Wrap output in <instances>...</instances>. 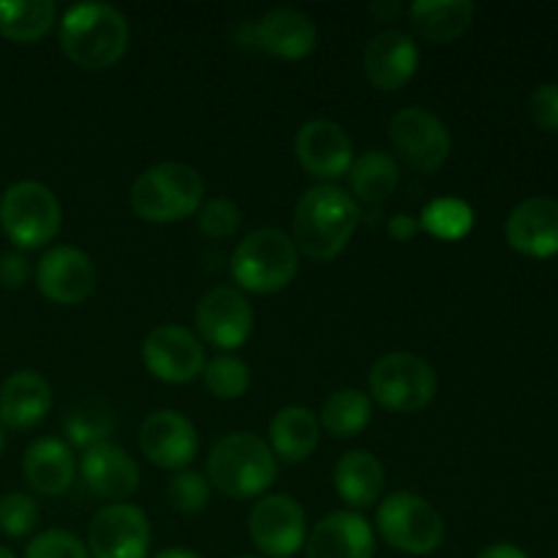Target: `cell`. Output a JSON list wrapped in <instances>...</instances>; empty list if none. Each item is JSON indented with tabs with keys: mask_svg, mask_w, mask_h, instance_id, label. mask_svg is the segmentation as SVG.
Returning a JSON list of instances; mask_svg holds the SVG:
<instances>
[{
	"mask_svg": "<svg viewBox=\"0 0 558 558\" xmlns=\"http://www.w3.org/2000/svg\"><path fill=\"white\" fill-rule=\"evenodd\" d=\"M360 227V205L338 185H314L300 196L292 218V243L316 262L341 254Z\"/></svg>",
	"mask_w": 558,
	"mask_h": 558,
	"instance_id": "6da1fadb",
	"label": "cell"
},
{
	"mask_svg": "<svg viewBox=\"0 0 558 558\" xmlns=\"http://www.w3.org/2000/svg\"><path fill=\"white\" fill-rule=\"evenodd\" d=\"M129 22L109 3L71 5L60 20V47L65 58L87 71L118 63L129 49Z\"/></svg>",
	"mask_w": 558,
	"mask_h": 558,
	"instance_id": "7a4b0ae2",
	"label": "cell"
},
{
	"mask_svg": "<svg viewBox=\"0 0 558 558\" xmlns=\"http://www.w3.org/2000/svg\"><path fill=\"white\" fill-rule=\"evenodd\" d=\"M276 474L270 445L248 430L218 439L207 458V483L229 499H256L276 483Z\"/></svg>",
	"mask_w": 558,
	"mask_h": 558,
	"instance_id": "3957f363",
	"label": "cell"
},
{
	"mask_svg": "<svg viewBox=\"0 0 558 558\" xmlns=\"http://www.w3.org/2000/svg\"><path fill=\"white\" fill-rule=\"evenodd\" d=\"M205 183L189 163L167 161L145 169L131 185V207L142 221H183L202 207Z\"/></svg>",
	"mask_w": 558,
	"mask_h": 558,
	"instance_id": "277c9868",
	"label": "cell"
},
{
	"mask_svg": "<svg viewBox=\"0 0 558 558\" xmlns=\"http://www.w3.org/2000/svg\"><path fill=\"white\" fill-rule=\"evenodd\" d=\"M232 278L240 289L254 294H276L294 281L300 251L281 229H256L240 240L232 254Z\"/></svg>",
	"mask_w": 558,
	"mask_h": 558,
	"instance_id": "5b68a950",
	"label": "cell"
},
{
	"mask_svg": "<svg viewBox=\"0 0 558 558\" xmlns=\"http://www.w3.org/2000/svg\"><path fill=\"white\" fill-rule=\"evenodd\" d=\"M63 223L60 202L47 185L20 180L0 196V227L20 251L41 248L52 243Z\"/></svg>",
	"mask_w": 558,
	"mask_h": 558,
	"instance_id": "8992f818",
	"label": "cell"
},
{
	"mask_svg": "<svg viewBox=\"0 0 558 558\" xmlns=\"http://www.w3.org/2000/svg\"><path fill=\"white\" fill-rule=\"evenodd\" d=\"M376 532L390 548L412 556H428L445 539V521L423 496L398 490L376 510Z\"/></svg>",
	"mask_w": 558,
	"mask_h": 558,
	"instance_id": "52a82bcc",
	"label": "cell"
},
{
	"mask_svg": "<svg viewBox=\"0 0 558 558\" xmlns=\"http://www.w3.org/2000/svg\"><path fill=\"white\" fill-rule=\"evenodd\" d=\"M368 387L381 409L396 414L423 412L436 398V371L423 357L409 352H390L371 368Z\"/></svg>",
	"mask_w": 558,
	"mask_h": 558,
	"instance_id": "ba28073f",
	"label": "cell"
},
{
	"mask_svg": "<svg viewBox=\"0 0 558 558\" xmlns=\"http://www.w3.org/2000/svg\"><path fill=\"white\" fill-rule=\"evenodd\" d=\"M248 534L259 554L292 558L300 548H305V537H308L305 510L289 494L262 496L251 510Z\"/></svg>",
	"mask_w": 558,
	"mask_h": 558,
	"instance_id": "9c48e42d",
	"label": "cell"
},
{
	"mask_svg": "<svg viewBox=\"0 0 558 558\" xmlns=\"http://www.w3.org/2000/svg\"><path fill=\"white\" fill-rule=\"evenodd\" d=\"M390 142L398 156L417 172H436L452 150L447 125L423 107H407L392 114Z\"/></svg>",
	"mask_w": 558,
	"mask_h": 558,
	"instance_id": "30bf717a",
	"label": "cell"
},
{
	"mask_svg": "<svg viewBox=\"0 0 558 558\" xmlns=\"http://www.w3.org/2000/svg\"><path fill=\"white\" fill-rule=\"evenodd\" d=\"M150 548V523L140 507L107 505L87 529L90 558H145Z\"/></svg>",
	"mask_w": 558,
	"mask_h": 558,
	"instance_id": "8fae6325",
	"label": "cell"
},
{
	"mask_svg": "<svg viewBox=\"0 0 558 558\" xmlns=\"http://www.w3.org/2000/svg\"><path fill=\"white\" fill-rule=\"evenodd\" d=\"M142 363L156 379L185 385L205 371V349L183 325H158L142 343Z\"/></svg>",
	"mask_w": 558,
	"mask_h": 558,
	"instance_id": "7c38bea8",
	"label": "cell"
},
{
	"mask_svg": "<svg viewBox=\"0 0 558 558\" xmlns=\"http://www.w3.org/2000/svg\"><path fill=\"white\" fill-rule=\"evenodd\" d=\"M196 330L216 349H240L254 332V308L234 287H213L196 305Z\"/></svg>",
	"mask_w": 558,
	"mask_h": 558,
	"instance_id": "4fadbf2b",
	"label": "cell"
},
{
	"mask_svg": "<svg viewBox=\"0 0 558 558\" xmlns=\"http://www.w3.org/2000/svg\"><path fill=\"white\" fill-rule=\"evenodd\" d=\"M140 450L158 469L183 472L199 452V436L189 417L174 409H161L142 423Z\"/></svg>",
	"mask_w": 558,
	"mask_h": 558,
	"instance_id": "5bb4252c",
	"label": "cell"
},
{
	"mask_svg": "<svg viewBox=\"0 0 558 558\" xmlns=\"http://www.w3.org/2000/svg\"><path fill=\"white\" fill-rule=\"evenodd\" d=\"M294 156L311 178L336 180L352 167L354 147L347 131L332 120H308L294 136Z\"/></svg>",
	"mask_w": 558,
	"mask_h": 558,
	"instance_id": "9a60e30c",
	"label": "cell"
},
{
	"mask_svg": "<svg viewBox=\"0 0 558 558\" xmlns=\"http://www.w3.org/2000/svg\"><path fill=\"white\" fill-rule=\"evenodd\" d=\"M38 292L58 305H76L96 289V267L90 256L71 245L47 251L36 267Z\"/></svg>",
	"mask_w": 558,
	"mask_h": 558,
	"instance_id": "2e32d148",
	"label": "cell"
},
{
	"mask_svg": "<svg viewBox=\"0 0 558 558\" xmlns=\"http://www.w3.org/2000/svg\"><path fill=\"white\" fill-rule=\"evenodd\" d=\"M376 534L360 512L336 510L305 537V558H374Z\"/></svg>",
	"mask_w": 558,
	"mask_h": 558,
	"instance_id": "e0dca14e",
	"label": "cell"
},
{
	"mask_svg": "<svg viewBox=\"0 0 558 558\" xmlns=\"http://www.w3.org/2000/svg\"><path fill=\"white\" fill-rule=\"evenodd\" d=\"M512 251L532 259L558 254V202L550 196H532L510 213L505 223Z\"/></svg>",
	"mask_w": 558,
	"mask_h": 558,
	"instance_id": "ac0fdd59",
	"label": "cell"
},
{
	"mask_svg": "<svg viewBox=\"0 0 558 558\" xmlns=\"http://www.w3.org/2000/svg\"><path fill=\"white\" fill-rule=\"evenodd\" d=\"M420 65V49L403 31H381L363 52V71L379 90H401Z\"/></svg>",
	"mask_w": 558,
	"mask_h": 558,
	"instance_id": "d6986e66",
	"label": "cell"
},
{
	"mask_svg": "<svg viewBox=\"0 0 558 558\" xmlns=\"http://www.w3.org/2000/svg\"><path fill=\"white\" fill-rule=\"evenodd\" d=\"M82 480L93 496L112 505H123L140 488V466L125 450L114 445H98L82 456Z\"/></svg>",
	"mask_w": 558,
	"mask_h": 558,
	"instance_id": "ffe728a7",
	"label": "cell"
},
{
	"mask_svg": "<svg viewBox=\"0 0 558 558\" xmlns=\"http://www.w3.org/2000/svg\"><path fill=\"white\" fill-rule=\"evenodd\" d=\"M52 409V387L36 371H16L0 387V425L27 430Z\"/></svg>",
	"mask_w": 558,
	"mask_h": 558,
	"instance_id": "44dd1931",
	"label": "cell"
},
{
	"mask_svg": "<svg viewBox=\"0 0 558 558\" xmlns=\"http://www.w3.org/2000/svg\"><path fill=\"white\" fill-rule=\"evenodd\" d=\"M256 41L267 54L283 60H303L316 47V25L298 9H272L256 25Z\"/></svg>",
	"mask_w": 558,
	"mask_h": 558,
	"instance_id": "7402d4cb",
	"label": "cell"
},
{
	"mask_svg": "<svg viewBox=\"0 0 558 558\" xmlns=\"http://www.w3.org/2000/svg\"><path fill=\"white\" fill-rule=\"evenodd\" d=\"M27 485L41 496H60L76 477L74 452L60 439H38L27 447L22 461Z\"/></svg>",
	"mask_w": 558,
	"mask_h": 558,
	"instance_id": "603a6c76",
	"label": "cell"
},
{
	"mask_svg": "<svg viewBox=\"0 0 558 558\" xmlns=\"http://www.w3.org/2000/svg\"><path fill=\"white\" fill-rule=\"evenodd\" d=\"M332 483H336V494L347 505H352L354 510H368L385 490V469L376 461V456L354 450L336 463Z\"/></svg>",
	"mask_w": 558,
	"mask_h": 558,
	"instance_id": "cb8c5ba5",
	"label": "cell"
},
{
	"mask_svg": "<svg viewBox=\"0 0 558 558\" xmlns=\"http://www.w3.org/2000/svg\"><path fill=\"white\" fill-rule=\"evenodd\" d=\"M319 445V420L305 407H287L270 423V450L272 456L287 463H300L311 458Z\"/></svg>",
	"mask_w": 558,
	"mask_h": 558,
	"instance_id": "d4e9b609",
	"label": "cell"
},
{
	"mask_svg": "<svg viewBox=\"0 0 558 558\" xmlns=\"http://www.w3.org/2000/svg\"><path fill=\"white\" fill-rule=\"evenodd\" d=\"M414 31L436 44L463 36L474 22V5L469 0H417L409 5Z\"/></svg>",
	"mask_w": 558,
	"mask_h": 558,
	"instance_id": "484cf974",
	"label": "cell"
},
{
	"mask_svg": "<svg viewBox=\"0 0 558 558\" xmlns=\"http://www.w3.org/2000/svg\"><path fill=\"white\" fill-rule=\"evenodd\" d=\"M347 174L352 194L365 205H381L390 199L398 189V178H401L396 158L387 156L385 150H368L354 158Z\"/></svg>",
	"mask_w": 558,
	"mask_h": 558,
	"instance_id": "4316f807",
	"label": "cell"
},
{
	"mask_svg": "<svg viewBox=\"0 0 558 558\" xmlns=\"http://www.w3.org/2000/svg\"><path fill=\"white\" fill-rule=\"evenodd\" d=\"M52 0H0V36L16 44H33L54 25Z\"/></svg>",
	"mask_w": 558,
	"mask_h": 558,
	"instance_id": "83f0119b",
	"label": "cell"
},
{
	"mask_svg": "<svg viewBox=\"0 0 558 558\" xmlns=\"http://www.w3.org/2000/svg\"><path fill=\"white\" fill-rule=\"evenodd\" d=\"M322 425L336 439H352L371 425V398L363 390L343 387L322 407Z\"/></svg>",
	"mask_w": 558,
	"mask_h": 558,
	"instance_id": "f1b7e54d",
	"label": "cell"
},
{
	"mask_svg": "<svg viewBox=\"0 0 558 558\" xmlns=\"http://www.w3.org/2000/svg\"><path fill=\"white\" fill-rule=\"evenodd\" d=\"M112 428V414L101 401H85L82 407L71 409L69 420H65V436H69L71 445L82 447V450L107 445Z\"/></svg>",
	"mask_w": 558,
	"mask_h": 558,
	"instance_id": "f546056e",
	"label": "cell"
},
{
	"mask_svg": "<svg viewBox=\"0 0 558 558\" xmlns=\"http://www.w3.org/2000/svg\"><path fill=\"white\" fill-rule=\"evenodd\" d=\"M474 227V213L466 202L452 199H434L430 205H425L423 218H420V229L430 232L439 240H461L472 232Z\"/></svg>",
	"mask_w": 558,
	"mask_h": 558,
	"instance_id": "4dcf8cb0",
	"label": "cell"
},
{
	"mask_svg": "<svg viewBox=\"0 0 558 558\" xmlns=\"http://www.w3.org/2000/svg\"><path fill=\"white\" fill-rule=\"evenodd\" d=\"M205 387L210 390V396L221 398V401H234V398H243L251 387V371L234 354H221V357H213L210 363H205Z\"/></svg>",
	"mask_w": 558,
	"mask_h": 558,
	"instance_id": "1f68e13d",
	"label": "cell"
},
{
	"mask_svg": "<svg viewBox=\"0 0 558 558\" xmlns=\"http://www.w3.org/2000/svg\"><path fill=\"white\" fill-rule=\"evenodd\" d=\"M167 499L174 510L185 512V515H196V512H202L207 507L210 483L199 472H178L169 480Z\"/></svg>",
	"mask_w": 558,
	"mask_h": 558,
	"instance_id": "d6a6232c",
	"label": "cell"
},
{
	"mask_svg": "<svg viewBox=\"0 0 558 558\" xmlns=\"http://www.w3.org/2000/svg\"><path fill=\"white\" fill-rule=\"evenodd\" d=\"M38 507L27 494H5L0 499V532L5 537H25L36 529Z\"/></svg>",
	"mask_w": 558,
	"mask_h": 558,
	"instance_id": "836d02e7",
	"label": "cell"
},
{
	"mask_svg": "<svg viewBox=\"0 0 558 558\" xmlns=\"http://www.w3.org/2000/svg\"><path fill=\"white\" fill-rule=\"evenodd\" d=\"M25 558H90L87 545L63 529H49L33 537L25 548Z\"/></svg>",
	"mask_w": 558,
	"mask_h": 558,
	"instance_id": "e575fe53",
	"label": "cell"
},
{
	"mask_svg": "<svg viewBox=\"0 0 558 558\" xmlns=\"http://www.w3.org/2000/svg\"><path fill=\"white\" fill-rule=\"evenodd\" d=\"M240 221H243L240 207L234 205V202L221 199V196H218V199L205 202V205L199 207V229L202 234H207V238L213 240L232 238V234L240 229Z\"/></svg>",
	"mask_w": 558,
	"mask_h": 558,
	"instance_id": "d590c367",
	"label": "cell"
},
{
	"mask_svg": "<svg viewBox=\"0 0 558 558\" xmlns=\"http://www.w3.org/2000/svg\"><path fill=\"white\" fill-rule=\"evenodd\" d=\"M529 114H532L534 125L543 131H558V85L556 82H545L537 85L529 96Z\"/></svg>",
	"mask_w": 558,
	"mask_h": 558,
	"instance_id": "8d00e7d4",
	"label": "cell"
},
{
	"mask_svg": "<svg viewBox=\"0 0 558 558\" xmlns=\"http://www.w3.org/2000/svg\"><path fill=\"white\" fill-rule=\"evenodd\" d=\"M31 278V262L22 251H5L0 254V283L5 289H20Z\"/></svg>",
	"mask_w": 558,
	"mask_h": 558,
	"instance_id": "74e56055",
	"label": "cell"
},
{
	"mask_svg": "<svg viewBox=\"0 0 558 558\" xmlns=\"http://www.w3.org/2000/svg\"><path fill=\"white\" fill-rule=\"evenodd\" d=\"M387 232H390L396 240H401V243H407V240H412L414 234L420 232V221L417 218L407 216V213H398V216H392V221L387 223Z\"/></svg>",
	"mask_w": 558,
	"mask_h": 558,
	"instance_id": "f35d334b",
	"label": "cell"
},
{
	"mask_svg": "<svg viewBox=\"0 0 558 558\" xmlns=\"http://www.w3.org/2000/svg\"><path fill=\"white\" fill-rule=\"evenodd\" d=\"M477 558H529V554L512 543H494L488 545V548H485Z\"/></svg>",
	"mask_w": 558,
	"mask_h": 558,
	"instance_id": "ab89813d",
	"label": "cell"
},
{
	"mask_svg": "<svg viewBox=\"0 0 558 558\" xmlns=\"http://www.w3.org/2000/svg\"><path fill=\"white\" fill-rule=\"evenodd\" d=\"M371 9H374V14L379 16V20H392V16L401 11V5L398 3H374Z\"/></svg>",
	"mask_w": 558,
	"mask_h": 558,
	"instance_id": "60d3db41",
	"label": "cell"
},
{
	"mask_svg": "<svg viewBox=\"0 0 558 558\" xmlns=\"http://www.w3.org/2000/svg\"><path fill=\"white\" fill-rule=\"evenodd\" d=\"M153 558H202V556L185 548H169V550H161V554H156Z\"/></svg>",
	"mask_w": 558,
	"mask_h": 558,
	"instance_id": "b9f144b4",
	"label": "cell"
},
{
	"mask_svg": "<svg viewBox=\"0 0 558 558\" xmlns=\"http://www.w3.org/2000/svg\"><path fill=\"white\" fill-rule=\"evenodd\" d=\"M3 450H5V430L3 425H0V456H3Z\"/></svg>",
	"mask_w": 558,
	"mask_h": 558,
	"instance_id": "7bdbcfd3",
	"label": "cell"
},
{
	"mask_svg": "<svg viewBox=\"0 0 558 558\" xmlns=\"http://www.w3.org/2000/svg\"><path fill=\"white\" fill-rule=\"evenodd\" d=\"M0 558H16L14 554H11L9 548H3V545H0Z\"/></svg>",
	"mask_w": 558,
	"mask_h": 558,
	"instance_id": "ee69618b",
	"label": "cell"
},
{
	"mask_svg": "<svg viewBox=\"0 0 558 558\" xmlns=\"http://www.w3.org/2000/svg\"><path fill=\"white\" fill-rule=\"evenodd\" d=\"M238 558H256V556H238Z\"/></svg>",
	"mask_w": 558,
	"mask_h": 558,
	"instance_id": "f6af8a7d",
	"label": "cell"
}]
</instances>
